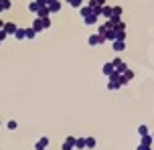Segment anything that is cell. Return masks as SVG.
Here are the masks:
<instances>
[{
  "mask_svg": "<svg viewBox=\"0 0 154 150\" xmlns=\"http://www.w3.org/2000/svg\"><path fill=\"white\" fill-rule=\"evenodd\" d=\"M89 43H91V45H97V43H101V37H91Z\"/></svg>",
  "mask_w": 154,
  "mask_h": 150,
  "instance_id": "6da1fadb",
  "label": "cell"
},
{
  "mask_svg": "<svg viewBox=\"0 0 154 150\" xmlns=\"http://www.w3.org/2000/svg\"><path fill=\"white\" fill-rule=\"evenodd\" d=\"M114 49H116V51H122V49H124V43H122V41H118V43L114 45Z\"/></svg>",
  "mask_w": 154,
  "mask_h": 150,
  "instance_id": "7a4b0ae2",
  "label": "cell"
},
{
  "mask_svg": "<svg viewBox=\"0 0 154 150\" xmlns=\"http://www.w3.org/2000/svg\"><path fill=\"white\" fill-rule=\"evenodd\" d=\"M14 31H16L14 24H6V32H14Z\"/></svg>",
  "mask_w": 154,
  "mask_h": 150,
  "instance_id": "3957f363",
  "label": "cell"
},
{
  "mask_svg": "<svg viewBox=\"0 0 154 150\" xmlns=\"http://www.w3.org/2000/svg\"><path fill=\"white\" fill-rule=\"evenodd\" d=\"M67 2H69L71 6H79V4H81V0H67Z\"/></svg>",
  "mask_w": 154,
  "mask_h": 150,
  "instance_id": "277c9868",
  "label": "cell"
}]
</instances>
